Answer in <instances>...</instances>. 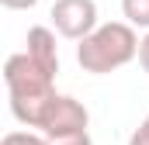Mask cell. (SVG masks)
<instances>
[{
  "label": "cell",
  "mask_w": 149,
  "mask_h": 145,
  "mask_svg": "<svg viewBox=\"0 0 149 145\" xmlns=\"http://www.w3.org/2000/svg\"><path fill=\"white\" fill-rule=\"evenodd\" d=\"M3 83L10 97V114L24 128H42L56 100V69L42 66L28 52H17L3 62Z\"/></svg>",
  "instance_id": "obj_1"
},
{
  "label": "cell",
  "mask_w": 149,
  "mask_h": 145,
  "mask_svg": "<svg viewBox=\"0 0 149 145\" xmlns=\"http://www.w3.org/2000/svg\"><path fill=\"white\" fill-rule=\"evenodd\" d=\"M139 41L135 35V24L128 21H108V24H97L87 38H80L76 45V62L83 72H94V76H108V72L128 66L132 59H139Z\"/></svg>",
  "instance_id": "obj_2"
},
{
  "label": "cell",
  "mask_w": 149,
  "mask_h": 145,
  "mask_svg": "<svg viewBox=\"0 0 149 145\" xmlns=\"http://www.w3.org/2000/svg\"><path fill=\"white\" fill-rule=\"evenodd\" d=\"M49 17H52L56 31L63 38L80 41V38H87L97 28V3L94 0H56Z\"/></svg>",
  "instance_id": "obj_3"
},
{
  "label": "cell",
  "mask_w": 149,
  "mask_h": 145,
  "mask_svg": "<svg viewBox=\"0 0 149 145\" xmlns=\"http://www.w3.org/2000/svg\"><path fill=\"white\" fill-rule=\"evenodd\" d=\"M90 124V114L87 107L70 97V93H56V100H52V107L45 114V121H42V135H66V131H83Z\"/></svg>",
  "instance_id": "obj_4"
},
{
  "label": "cell",
  "mask_w": 149,
  "mask_h": 145,
  "mask_svg": "<svg viewBox=\"0 0 149 145\" xmlns=\"http://www.w3.org/2000/svg\"><path fill=\"white\" fill-rule=\"evenodd\" d=\"M24 52L28 55H35L42 66H49V69L59 72V45H56V35H52V28H42V24H35V28H28V38H24Z\"/></svg>",
  "instance_id": "obj_5"
},
{
  "label": "cell",
  "mask_w": 149,
  "mask_h": 145,
  "mask_svg": "<svg viewBox=\"0 0 149 145\" xmlns=\"http://www.w3.org/2000/svg\"><path fill=\"white\" fill-rule=\"evenodd\" d=\"M121 14L128 24L149 31V0H121Z\"/></svg>",
  "instance_id": "obj_6"
},
{
  "label": "cell",
  "mask_w": 149,
  "mask_h": 145,
  "mask_svg": "<svg viewBox=\"0 0 149 145\" xmlns=\"http://www.w3.org/2000/svg\"><path fill=\"white\" fill-rule=\"evenodd\" d=\"M45 142L49 145H94V138L83 128V131H66V135H45Z\"/></svg>",
  "instance_id": "obj_7"
},
{
  "label": "cell",
  "mask_w": 149,
  "mask_h": 145,
  "mask_svg": "<svg viewBox=\"0 0 149 145\" xmlns=\"http://www.w3.org/2000/svg\"><path fill=\"white\" fill-rule=\"evenodd\" d=\"M0 145H49L45 135H35V131H7Z\"/></svg>",
  "instance_id": "obj_8"
},
{
  "label": "cell",
  "mask_w": 149,
  "mask_h": 145,
  "mask_svg": "<svg viewBox=\"0 0 149 145\" xmlns=\"http://www.w3.org/2000/svg\"><path fill=\"white\" fill-rule=\"evenodd\" d=\"M128 145H149V114L142 117V124L132 131V138H128Z\"/></svg>",
  "instance_id": "obj_9"
},
{
  "label": "cell",
  "mask_w": 149,
  "mask_h": 145,
  "mask_svg": "<svg viewBox=\"0 0 149 145\" xmlns=\"http://www.w3.org/2000/svg\"><path fill=\"white\" fill-rule=\"evenodd\" d=\"M139 66L149 72V31L142 35V41H139Z\"/></svg>",
  "instance_id": "obj_10"
},
{
  "label": "cell",
  "mask_w": 149,
  "mask_h": 145,
  "mask_svg": "<svg viewBox=\"0 0 149 145\" xmlns=\"http://www.w3.org/2000/svg\"><path fill=\"white\" fill-rule=\"evenodd\" d=\"M0 3H3L7 10H31L38 0H0Z\"/></svg>",
  "instance_id": "obj_11"
}]
</instances>
